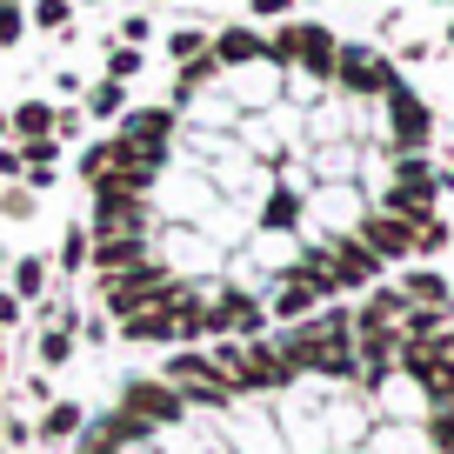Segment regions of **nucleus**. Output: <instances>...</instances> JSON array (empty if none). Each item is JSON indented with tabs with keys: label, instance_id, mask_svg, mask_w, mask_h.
<instances>
[{
	"label": "nucleus",
	"instance_id": "1",
	"mask_svg": "<svg viewBox=\"0 0 454 454\" xmlns=\"http://www.w3.org/2000/svg\"><path fill=\"white\" fill-rule=\"evenodd\" d=\"M121 414H134V421L154 427V434H168V427H181V421H187L181 395H174L160 374H128V381H121Z\"/></svg>",
	"mask_w": 454,
	"mask_h": 454
},
{
	"label": "nucleus",
	"instance_id": "2",
	"mask_svg": "<svg viewBox=\"0 0 454 454\" xmlns=\"http://www.w3.org/2000/svg\"><path fill=\"white\" fill-rule=\"evenodd\" d=\"M174 121H181L174 107H128V114H121V128H114V141H128L134 154H154V160H168Z\"/></svg>",
	"mask_w": 454,
	"mask_h": 454
},
{
	"label": "nucleus",
	"instance_id": "3",
	"mask_svg": "<svg viewBox=\"0 0 454 454\" xmlns=\"http://www.w3.org/2000/svg\"><path fill=\"white\" fill-rule=\"evenodd\" d=\"M355 241L368 247L374 261H408L414 254V221H401V214H361V227H355Z\"/></svg>",
	"mask_w": 454,
	"mask_h": 454
},
{
	"label": "nucleus",
	"instance_id": "4",
	"mask_svg": "<svg viewBox=\"0 0 454 454\" xmlns=\"http://www.w3.org/2000/svg\"><path fill=\"white\" fill-rule=\"evenodd\" d=\"M334 81L348 87V94H387V87H395V67L374 60L368 47H340L334 54Z\"/></svg>",
	"mask_w": 454,
	"mask_h": 454
},
{
	"label": "nucleus",
	"instance_id": "5",
	"mask_svg": "<svg viewBox=\"0 0 454 454\" xmlns=\"http://www.w3.org/2000/svg\"><path fill=\"white\" fill-rule=\"evenodd\" d=\"M81 427H87V401L54 395V401L41 408V421H34V441H41V448H74V441H81Z\"/></svg>",
	"mask_w": 454,
	"mask_h": 454
},
{
	"label": "nucleus",
	"instance_id": "6",
	"mask_svg": "<svg viewBox=\"0 0 454 454\" xmlns=\"http://www.w3.org/2000/svg\"><path fill=\"white\" fill-rule=\"evenodd\" d=\"M147 254H154V247H147V234H107V241L87 247V268L107 281V274H134Z\"/></svg>",
	"mask_w": 454,
	"mask_h": 454
},
{
	"label": "nucleus",
	"instance_id": "7",
	"mask_svg": "<svg viewBox=\"0 0 454 454\" xmlns=\"http://www.w3.org/2000/svg\"><path fill=\"white\" fill-rule=\"evenodd\" d=\"M387 114H395V141L408 147V154H421V147H427V134H434V121H427V107H421V100H414L401 81L387 87Z\"/></svg>",
	"mask_w": 454,
	"mask_h": 454
},
{
	"label": "nucleus",
	"instance_id": "8",
	"mask_svg": "<svg viewBox=\"0 0 454 454\" xmlns=\"http://www.w3.org/2000/svg\"><path fill=\"white\" fill-rule=\"evenodd\" d=\"M334 54H340V41L327 27H314V20H294V60L314 74V81H334Z\"/></svg>",
	"mask_w": 454,
	"mask_h": 454
},
{
	"label": "nucleus",
	"instance_id": "9",
	"mask_svg": "<svg viewBox=\"0 0 454 454\" xmlns=\"http://www.w3.org/2000/svg\"><path fill=\"white\" fill-rule=\"evenodd\" d=\"M321 308V294H314L308 281H301L294 268L281 274V281H274V301H268V321H281V327H294V321H308V314Z\"/></svg>",
	"mask_w": 454,
	"mask_h": 454
},
{
	"label": "nucleus",
	"instance_id": "10",
	"mask_svg": "<svg viewBox=\"0 0 454 454\" xmlns=\"http://www.w3.org/2000/svg\"><path fill=\"white\" fill-rule=\"evenodd\" d=\"M327 268H334V281H340V287H368L374 274H381V261H374L368 247L348 234V241H327Z\"/></svg>",
	"mask_w": 454,
	"mask_h": 454
},
{
	"label": "nucleus",
	"instance_id": "11",
	"mask_svg": "<svg viewBox=\"0 0 454 454\" xmlns=\"http://www.w3.org/2000/svg\"><path fill=\"white\" fill-rule=\"evenodd\" d=\"M207 54H214V67H247V60H268V41L254 27H221L207 41Z\"/></svg>",
	"mask_w": 454,
	"mask_h": 454
},
{
	"label": "nucleus",
	"instance_id": "12",
	"mask_svg": "<svg viewBox=\"0 0 454 454\" xmlns=\"http://www.w3.org/2000/svg\"><path fill=\"white\" fill-rule=\"evenodd\" d=\"M7 134H20V147L27 141H54V107H47V100H20V107L7 114Z\"/></svg>",
	"mask_w": 454,
	"mask_h": 454
},
{
	"label": "nucleus",
	"instance_id": "13",
	"mask_svg": "<svg viewBox=\"0 0 454 454\" xmlns=\"http://www.w3.org/2000/svg\"><path fill=\"white\" fill-rule=\"evenodd\" d=\"M74 355H81V334H74V327H41V334H34V361H41V368H67Z\"/></svg>",
	"mask_w": 454,
	"mask_h": 454
},
{
	"label": "nucleus",
	"instance_id": "14",
	"mask_svg": "<svg viewBox=\"0 0 454 454\" xmlns=\"http://www.w3.org/2000/svg\"><path fill=\"white\" fill-rule=\"evenodd\" d=\"M121 340H174V308H141V314H128V321L114 327Z\"/></svg>",
	"mask_w": 454,
	"mask_h": 454
},
{
	"label": "nucleus",
	"instance_id": "15",
	"mask_svg": "<svg viewBox=\"0 0 454 454\" xmlns=\"http://www.w3.org/2000/svg\"><path fill=\"white\" fill-rule=\"evenodd\" d=\"M47 274H54V268H47L41 254H20V261H14V281H7V287H14L20 301H34V308H41V301H47Z\"/></svg>",
	"mask_w": 454,
	"mask_h": 454
},
{
	"label": "nucleus",
	"instance_id": "16",
	"mask_svg": "<svg viewBox=\"0 0 454 454\" xmlns=\"http://www.w3.org/2000/svg\"><path fill=\"white\" fill-rule=\"evenodd\" d=\"M401 294H408V308L448 314V281H441V274H408V281H401Z\"/></svg>",
	"mask_w": 454,
	"mask_h": 454
},
{
	"label": "nucleus",
	"instance_id": "17",
	"mask_svg": "<svg viewBox=\"0 0 454 454\" xmlns=\"http://www.w3.org/2000/svg\"><path fill=\"white\" fill-rule=\"evenodd\" d=\"M87 114L94 121H121L128 114V81H94L87 87Z\"/></svg>",
	"mask_w": 454,
	"mask_h": 454
},
{
	"label": "nucleus",
	"instance_id": "18",
	"mask_svg": "<svg viewBox=\"0 0 454 454\" xmlns=\"http://www.w3.org/2000/svg\"><path fill=\"white\" fill-rule=\"evenodd\" d=\"M261 227H301V194L294 187H274V194L261 200Z\"/></svg>",
	"mask_w": 454,
	"mask_h": 454
},
{
	"label": "nucleus",
	"instance_id": "19",
	"mask_svg": "<svg viewBox=\"0 0 454 454\" xmlns=\"http://www.w3.org/2000/svg\"><path fill=\"white\" fill-rule=\"evenodd\" d=\"M87 247H94V241H87V221H74L67 234H60V254H54L60 274H81V268H87Z\"/></svg>",
	"mask_w": 454,
	"mask_h": 454
},
{
	"label": "nucleus",
	"instance_id": "20",
	"mask_svg": "<svg viewBox=\"0 0 454 454\" xmlns=\"http://www.w3.org/2000/svg\"><path fill=\"white\" fill-rule=\"evenodd\" d=\"M34 207H41V194H27L20 181L0 187V214H7V221H34Z\"/></svg>",
	"mask_w": 454,
	"mask_h": 454
},
{
	"label": "nucleus",
	"instance_id": "21",
	"mask_svg": "<svg viewBox=\"0 0 454 454\" xmlns=\"http://www.w3.org/2000/svg\"><path fill=\"white\" fill-rule=\"evenodd\" d=\"M74 168H81V181H100V174L114 168V141H94V147H81V160H74Z\"/></svg>",
	"mask_w": 454,
	"mask_h": 454
},
{
	"label": "nucleus",
	"instance_id": "22",
	"mask_svg": "<svg viewBox=\"0 0 454 454\" xmlns=\"http://www.w3.org/2000/svg\"><path fill=\"white\" fill-rule=\"evenodd\" d=\"M20 34H27V7H20V0H0V47H14Z\"/></svg>",
	"mask_w": 454,
	"mask_h": 454
},
{
	"label": "nucleus",
	"instance_id": "23",
	"mask_svg": "<svg viewBox=\"0 0 454 454\" xmlns=\"http://www.w3.org/2000/svg\"><path fill=\"white\" fill-rule=\"evenodd\" d=\"M168 54H174V60H200V54H207V34H194V27L168 34Z\"/></svg>",
	"mask_w": 454,
	"mask_h": 454
},
{
	"label": "nucleus",
	"instance_id": "24",
	"mask_svg": "<svg viewBox=\"0 0 454 454\" xmlns=\"http://www.w3.org/2000/svg\"><path fill=\"white\" fill-rule=\"evenodd\" d=\"M141 74V47H114L107 54V81H134Z\"/></svg>",
	"mask_w": 454,
	"mask_h": 454
},
{
	"label": "nucleus",
	"instance_id": "25",
	"mask_svg": "<svg viewBox=\"0 0 454 454\" xmlns=\"http://www.w3.org/2000/svg\"><path fill=\"white\" fill-rule=\"evenodd\" d=\"M448 247V221H421L414 227V254H441Z\"/></svg>",
	"mask_w": 454,
	"mask_h": 454
},
{
	"label": "nucleus",
	"instance_id": "26",
	"mask_svg": "<svg viewBox=\"0 0 454 454\" xmlns=\"http://www.w3.org/2000/svg\"><path fill=\"white\" fill-rule=\"evenodd\" d=\"M20 321H27V301H20L14 287H0V334H14Z\"/></svg>",
	"mask_w": 454,
	"mask_h": 454
},
{
	"label": "nucleus",
	"instance_id": "27",
	"mask_svg": "<svg viewBox=\"0 0 454 454\" xmlns=\"http://www.w3.org/2000/svg\"><path fill=\"white\" fill-rule=\"evenodd\" d=\"M67 14H74V0H41V7H34V27H67Z\"/></svg>",
	"mask_w": 454,
	"mask_h": 454
},
{
	"label": "nucleus",
	"instance_id": "28",
	"mask_svg": "<svg viewBox=\"0 0 454 454\" xmlns=\"http://www.w3.org/2000/svg\"><path fill=\"white\" fill-rule=\"evenodd\" d=\"M0 434H7V448H20V454H27V441H34V421H27V414H14V421L0 427Z\"/></svg>",
	"mask_w": 454,
	"mask_h": 454
},
{
	"label": "nucleus",
	"instance_id": "29",
	"mask_svg": "<svg viewBox=\"0 0 454 454\" xmlns=\"http://www.w3.org/2000/svg\"><path fill=\"white\" fill-rule=\"evenodd\" d=\"M54 401V381H47V368L41 374H27V408H47Z\"/></svg>",
	"mask_w": 454,
	"mask_h": 454
},
{
	"label": "nucleus",
	"instance_id": "30",
	"mask_svg": "<svg viewBox=\"0 0 454 454\" xmlns=\"http://www.w3.org/2000/svg\"><path fill=\"white\" fill-rule=\"evenodd\" d=\"M74 334H81V348H107V321H87V314H81Z\"/></svg>",
	"mask_w": 454,
	"mask_h": 454
},
{
	"label": "nucleus",
	"instance_id": "31",
	"mask_svg": "<svg viewBox=\"0 0 454 454\" xmlns=\"http://www.w3.org/2000/svg\"><path fill=\"white\" fill-rule=\"evenodd\" d=\"M147 41V14H128L121 20V47H141Z\"/></svg>",
	"mask_w": 454,
	"mask_h": 454
},
{
	"label": "nucleus",
	"instance_id": "32",
	"mask_svg": "<svg viewBox=\"0 0 454 454\" xmlns=\"http://www.w3.org/2000/svg\"><path fill=\"white\" fill-rule=\"evenodd\" d=\"M414 448H421L414 434H381V454H414Z\"/></svg>",
	"mask_w": 454,
	"mask_h": 454
},
{
	"label": "nucleus",
	"instance_id": "33",
	"mask_svg": "<svg viewBox=\"0 0 454 454\" xmlns=\"http://www.w3.org/2000/svg\"><path fill=\"white\" fill-rule=\"evenodd\" d=\"M434 355H441V368L454 374V327H448V334H434Z\"/></svg>",
	"mask_w": 454,
	"mask_h": 454
},
{
	"label": "nucleus",
	"instance_id": "34",
	"mask_svg": "<svg viewBox=\"0 0 454 454\" xmlns=\"http://www.w3.org/2000/svg\"><path fill=\"white\" fill-rule=\"evenodd\" d=\"M254 14H261V20H281V14H287V0H254Z\"/></svg>",
	"mask_w": 454,
	"mask_h": 454
},
{
	"label": "nucleus",
	"instance_id": "35",
	"mask_svg": "<svg viewBox=\"0 0 454 454\" xmlns=\"http://www.w3.org/2000/svg\"><path fill=\"white\" fill-rule=\"evenodd\" d=\"M0 141H7V114H0Z\"/></svg>",
	"mask_w": 454,
	"mask_h": 454
},
{
	"label": "nucleus",
	"instance_id": "36",
	"mask_svg": "<svg viewBox=\"0 0 454 454\" xmlns=\"http://www.w3.org/2000/svg\"><path fill=\"white\" fill-rule=\"evenodd\" d=\"M0 361H7V334H0Z\"/></svg>",
	"mask_w": 454,
	"mask_h": 454
},
{
	"label": "nucleus",
	"instance_id": "37",
	"mask_svg": "<svg viewBox=\"0 0 454 454\" xmlns=\"http://www.w3.org/2000/svg\"><path fill=\"white\" fill-rule=\"evenodd\" d=\"M0 387H7V361H0Z\"/></svg>",
	"mask_w": 454,
	"mask_h": 454
},
{
	"label": "nucleus",
	"instance_id": "38",
	"mask_svg": "<svg viewBox=\"0 0 454 454\" xmlns=\"http://www.w3.org/2000/svg\"><path fill=\"white\" fill-rule=\"evenodd\" d=\"M448 41H454V27H448Z\"/></svg>",
	"mask_w": 454,
	"mask_h": 454
},
{
	"label": "nucleus",
	"instance_id": "39",
	"mask_svg": "<svg viewBox=\"0 0 454 454\" xmlns=\"http://www.w3.org/2000/svg\"><path fill=\"white\" fill-rule=\"evenodd\" d=\"M27 454H34V448H27Z\"/></svg>",
	"mask_w": 454,
	"mask_h": 454
}]
</instances>
